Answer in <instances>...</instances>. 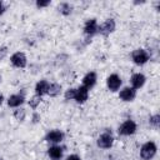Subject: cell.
Instances as JSON below:
<instances>
[{
    "label": "cell",
    "mask_w": 160,
    "mask_h": 160,
    "mask_svg": "<svg viewBox=\"0 0 160 160\" xmlns=\"http://www.w3.org/2000/svg\"><path fill=\"white\" fill-rule=\"evenodd\" d=\"M158 152V146L154 141H146L140 148V158L142 160H151Z\"/></svg>",
    "instance_id": "cell-1"
},
{
    "label": "cell",
    "mask_w": 160,
    "mask_h": 160,
    "mask_svg": "<svg viewBox=\"0 0 160 160\" xmlns=\"http://www.w3.org/2000/svg\"><path fill=\"white\" fill-rule=\"evenodd\" d=\"M131 60L135 65L142 66L150 60V54L145 49H135L131 52Z\"/></svg>",
    "instance_id": "cell-2"
},
{
    "label": "cell",
    "mask_w": 160,
    "mask_h": 160,
    "mask_svg": "<svg viewBox=\"0 0 160 160\" xmlns=\"http://www.w3.org/2000/svg\"><path fill=\"white\" fill-rule=\"evenodd\" d=\"M136 129H138L136 122L134 120L128 119L124 122H121V125L118 129V132L121 136H130V135H134L136 132Z\"/></svg>",
    "instance_id": "cell-3"
},
{
    "label": "cell",
    "mask_w": 160,
    "mask_h": 160,
    "mask_svg": "<svg viewBox=\"0 0 160 160\" xmlns=\"http://www.w3.org/2000/svg\"><path fill=\"white\" fill-rule=\"evenodd\" d=\"M116 29V22L114 19H106L105 21H102L99 26H98V32L101 34L102 36H109L110 34H112Z\"/></svg>",
    "instance_id": "cell-4"
},
{
    "label": "cell",
    "mask_w": 160,
    "mask_h": 160,
    "mask_svg": "<svg viewBox=\"0 0 160 160\" xmlns=\"http://www.w3.org/2000/svg\"><path fill=\"white\" fill-rule=\"evenodd\" d=\"M114 144V136L111 132L106 131V132H102L98 140H96V145L100 148V149H110Z\"/></svg>",
    "instance_id": "cell-5"
},
{
    "label": "cell",
    "mask_w": 160,
    "mask_h": 160,
    "mask_svg": "<svg viewBox=\"0 0 160 160\" xmlns=\"http://www.w3.org/2000/svg\"><path fill=\"white\" fill-rule=\"evenodd\" d=\"M64 138H65V134H64L61 130H59V129L50 130V131H48L46 135H45V140H46L48 142L54 144V145L60 144V142L64 140Z\"/></svg>",
    "instance_id": "cell-6"
},
{
    "label": "cell",
    "mask_w": 160,
    "mask_h": 160,
    "mask_svg": "<svg viewBox=\"0 0 160 160\" xmlns=\"http://www.w3.org/2000/svg\"><path fill=\"white\" fill-rule=\"evenodd\" d=\"M10 61L11 64L15 66V68H19V69H24L26 65H28V58L24 52L21 51H16L14 52L11 56H10Z\"/></svg>",
    "instance_id": "cell-7"
},
{
    "label": "cell",
    "mask_w": 160,
    "mask_h": 160,
    "mask_svg": "<svg viewBox=\"0 0 160 160\" xmlns=\"http://www.w3.org/2000/svg\"><path fill=\"white\" fill-rule=\"evenodd\" d=\"M121 85H122V80H121V78L118 74H111V75L108 76V79H106V86H108V89L110 91H112V92L118 91Z\"/></svg>",
    "instance_id": "cell-8"
},
{
    "label": "cell",
    "mask_w": 160,
    "mask_h": 160,
    "mask_svg": "<svg viewBox=\"0 0 160 160\" xmlns=\"http://www.w3.org/2000/svg\"><path fill=\"white\" fill-rule=\"evenodd\" d=\"M135 98H136V90L132 89L131 86H125L119 91V99L125 102L134 101Z\"/></svg>",
    "instance_id": "cell-9"
},
{
    "label": "cell",
    "mask_w": 160,
    "mask_h": 160,
    "mask_svg": "<svg viewBox=\"0 0 160 160\" xmlns=\"http://www.w3.org/2000/svg\"><path fill=\"white\" fill-rule=\"evenodd\" d=\"M98 21L96 19H88L84 24V34L88 36H94L95 34H98Z\"/></svg>",
    "instance_id": "cell-10"
},
{
    "label": "cell",
    "mask_w": 160,
    "mask_h": 160,
    "mask_svg": "<svg viewBox=\"0 0 160 160\" xmlns=\"http://www.w3.org/2000/svg\"><path fill=\"white\" fill-rule=\"evenodd\" d=\"M145 82H146V78H145V75L141 74V72H135V74H132L131 78H130L131 88L135 89V90L141 89V88L145 85Z\"/></svg>",
    "instance_id": "cell-11"
},
{
    "label": "cell",
    "mask_w": 160,
    "mask_h": 160,
    "mask_svg": "<svg viewBox=\"0 0 160 160\" xmlns=\"http://www.w3.org/2000/svg\"><path fill=\"white\" fill-rule=\"evenodd\" d=\"M96 81H98L96 72L95 71H89L82 78V86H85L88 90H90V89H92L96 85Z\"/></svg>",
    "instance_id": "cell-12"
},
{
    "label": "cell",
    "mask_w": 160,
    "mask_h": 160,
    "mask_svg": "<svg viewBox=\"0 0 160 160\" xmlns=\"http://www.w3.org/2000/svg\"><path fill=\"white\" fill-rule=\"evenodd\" d=\"M25 102L24 94H12L8 98V105L10 108H20Z\"/></svg>",
    "instance_id": "cell-13"
},
{
    "label": "cell",
    "mask_w": 160,
    "mask_h": 160,
    "mask_svg": "<svg viewBox=\"0 0 160 160\" xmlns=\"http://www.w3.org/2000/svg\"><path fill=\"white\" fill-rule=\"evenodd\" d=\"M48 155L51 160H60L64 156V149L60 145H52L48 149Z\"/></svg>",
    "instance_id": "cell-14"
},
{
    "label": "cell",
    "mask_w": 160,
    "mask_h": 160,
    "mask_svg": "<svg viewBox=\"0 0 160 160\" xmlns=\"http://www.w3.org/2000/svg\"><path fill=\"white\" fill-rule=\"evenodd\" d=\"M49 86H50V82L45 79L42 80H39L35 85V95H39V96H44V95H48V90H49Z\"/></svg>",
    "instance_id": "cell-15"
},
{
    "label": "cell",
    "mask_w": 160,
    "mask_h": 160,
    "mask_svg": "<svg viewBox=\"0 0 160 160\" xmlns=\"http://www.w3.org/2000/svg\"><path fill=\"white\" fill-rule=\"evenodd\" d=\"M89 99V90L85 88V86H79L76 89V92H75V101L79 102V104H84L86 100Z\"/></svg>",
    "instance_id": "cell-16"
},
{
    "label": "cell",
    "mask_w": 160,
    "mask_h": 160,
    "mask_svg": "<svg viewBox=\"0 0 160 160\" xmlns=\"http://www.w3.org/2000/svg\"><path fill=\"white\" fill-rule=\"evenodd\" d=\"M60 92H61V85H60V84H58V82L50 84L49 90H48V95H49L50 98H55V96L60 95Z\"/></svg>",
    "instance_id": "cell-17"
},
{
    "label": "cell",
    "mask_w": 160,
    "mask_h": 160,
    "mask_svg": "<svg viewBox=\"0 0 160 160\" xmlns=\"http://www.w3.org/2000/svg\"><path fill=\"white\" fill-rule=\"evenodd\" d=\"M58 9H59L60 14L68 16V15H70L71 11H72V5L69 4V2H61V4H59V8H58Z\"/></svg>",
    "instance_id": "cell-18"
},
{
    "label": "cell",
    "mask_w": 160,
    "mask_h": 160,
    "mask_svg": "<svg viewBox=\"0 0 160 160\" xmlns=\"http://www.w3.org/2000/svg\"><path fill=\"white\" fill-rule=\"evenodd\" d=\"M14 118H15L18 121L22 122V121L25 120V118H26V110L22 109V108H16V109L14 110Z\"/></svg>",
    "instance_id": "cell-19"
},
{
    "label": "cell",
    "mask_w": 160,
    "mask_h": 160,
    "mask_svg": "<svg viewBox=\"0 0 160 160\" xmlns=\"http://www.w3.org/2000/svg\"><path fill=\"white\" fill-rule=\"evenodd\" d=\"M41 100H42L41 96H39V95H34V96H31L30 100H29V106H30L31 109H36V108L40 105Z\"/></svg>",
    "instance_id": "cell-20"
},
{
    "label": "cell",
    "mask_w": 160,
    "mask_h": 160,
    "mask_svg": "<svg viewBox=\"0 0 160 160\" xmlns=\"http://www.w3.org/2000/svg\"><path fill=\"white\" fill-rule=\"evenodd\" d=\"M149 124H150V126L158 129L159 125H160V115H159V114H154V115H151V116L149 118Z\"/></svg>",
    "instance_id": "cell-21"
},
{
    "label": "cell",
    "mask_w": 160,
    "mask_h": 160,
    "mask_svg": "<svg viewBox=\"0 0 160 160\" xmlns=\"http://www.w3.org/2000/svg\"><path fill=\"white\" fill-rule=\"evenodd\" d=\"M75 92H76V89L71 88V89H68L64 94V98L65 100H74L75 99Z\"/></svg>",
    "instance_id": "cell-22"
},
{
    "label": "cell",
    "mask_w": 160,
    "mask_h": 160,
    "mask_svg": "<svg viewBox=\"0 0 160 160\" xmlns=\"http://www.w3.org/2000/svg\"><path fill=\"white\" fill-rule=\"evenodd\" d=\"M50 2H51L50 0H46V1H40V0H38V1L35 2V5L40 9V8H46V6H49V5H50Z\"/></svg>",
    "instance_id": "cell-23"
},
{
    "label": "cell",
    "mask_w": 160,
    "mask_h": 160,
    "mask_svg": "<svg viewBox=\"0 0 160 160\" xmlns=\"http://www.w3.org/2000/svg\"><path fill=\"white\" fill-rule=\"evenodd\" d=\"M8 55V46H0V60L5 59Z\"/></svg>",
    "instance_id": "cell-24"
},
{
    "label": "cell",
    "mask_w": 160,
    "mask_h": 160,
    "mask_svg": "<svg viewBox=\"0 0 160 160\" xmlns=\"http://www.w3.org/2000/svg\"><path fill=\"white\" fill-rule=\"evenodd\" d=\"M31 120H32V124H38V122L41 120V116H40V114H38V112H34V114H32V118H31Z\"/></svg>",
    "instance_id": "cell-25"
},
{
    "label": "cell",
    "mask_w": 160,
    "mask_h": 160,
    "mask_svg": "<svg viewBox=\"0 0 160 160\" xmlns=\"http://www.w3.org/2000/svg\"><path fill=\"white\" fill-rule=\"evenodd\" d=\"M66 160H81V159H80L79 155H76V154H71V155H69V156L66 158Z\"/></svg>",
    "instance_id": "cell-26"
},
{
    "label": "cell",
    "mask_w": 160,
    "mask_h": 160,
    "mask_svg": "<svg viewBox=\"0 0 160 160\" xmlns=\"http://www.w3.org/2000/svg\"><path fill=\"white\" fill-rule=\"evenodd\" d=\"M5 11H6V6H5V4H4L2 1H0V16H1Z\"/></svg>",
    "instance_id": "cell-27"
},
{
    "label": "cell",
    "mask_w": 160,
    "mask_h": 160,
    "mask_svg": "<svg viewBox=\"0 0 160 160\" xmlns=\"http://www.w3.org/2000/svg\"><path fill=\"white\" fill-rule=\"evenodd\" d=\"M4 100H5V98H4V95H2V94H0V106L2 105V102H4Z\"/></svg>",
    "instance_id": "cell-28"
},
{
    "label": "cell",
    "mask_w": 160,
    "mask_h": 160,
    "mask_svg": "<svg viewBox=\"0 0 160 160\" xmlns=\"http://www.w3.org/2000/svg\"><path fill=\"white\" fill-rule=\"evenodd\" d=\"M1 81H2V76H1V74H0V84H1Z\"/></svg>",
    "instance_id": "cell-29"
},
{
    "label": "cell",
    "mask_w": 160,
    "mask_h": 160,
    "mask_svg": "<svg viewBox=\"0 0 160 160\" xmlns=\"http://www.w3.org/2000/svg\"><path fill=\"white\" fill-rule=\"evenodd\" d=\"M0 160H4V159H1V158H0Z\"/></svg>",
    "instance_id": "cell-30"
}]
</instances>
